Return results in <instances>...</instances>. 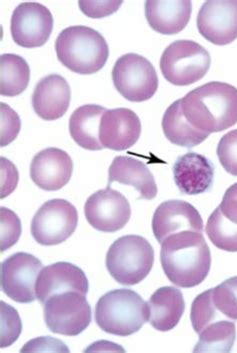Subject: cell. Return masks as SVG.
<instances>
[{
    "instance_id": "2",
    "label": "cell",
    "mask_w": 237,
    "mask_h": 353,
    "mask_svg": "<svg viewBox=\"0 0 237 353\" xmlns=\"http://www.w3.org/2000/svg\"><path fill=\"white\" fill-rule=\"evenodd\" d=\"M186 121L207 133L220 132L237 123V88L212 81L190 91L181 99Z\"/></svg>"
},
{
    "instance_id": "3",
    "label": "cell",
    "mask_w": 237,
    "mask_h": 353,
    "mask_svg": "<svg viewBox=\"0 0 237 353\" xmlns=\"http://www.w3.org/2000/svg\"><path fill=\"white\" fill-rule=\"evenodd\" d=\"M57 59L72 72L90 75L103 70L110 48L99 31L84 26H70L55 41Z\"/></svg>"
},
{
    "instance_id": "10",
    "label": "cell",
    "mask_w": 237,
    "mask_h": 353,
    "mask_svg": "<svg viewBox=\"0 0 237 353\" xmlns=\"http://www.w3.org/2000/svg\"><path fill=\"white\" fill-rule=\"evenodd\" d=\"M42 263L34 255L17 252L1 263V290L19 303H31L37 299V281Z\"/></svg>"
},
{
    "instance_id": "25",
    "label": "cell",
    "mask_w": 237,
    "mask_h": 353,
    "mask_svg": "<svg viewBox=\"0 0 237 353\" xmlns=\"http://www.w3.org/2000/svg\"><path fill=\"white\" fill-rule=\"evenodd\" d=\"M30 68L23 57L12 53L0 57V94L15 97L28 88Z\"/></svg>"
},
{
    "instance_id": "4",
    "label": "cell",
    "mask_w": 237,
    "mask_h": 353,
    "mask_svg": "<svg viewBox=\"0 0 237 353\" xmlns=\"http://www.w3.org/2000/svg\"><path fill=\"white\" fill-rule=\"evenodd\" d=\"M150 321V307L138 293L114 290L105 293L95 306V321L104 332L125 337L139 332Z\"/></svg>"
},
{
    "instance_id": "32",
    "label": "cell",
    "mask_w": 237,
    "mask_h": 353,
    "mask_svg": "<svg viewBox=\"0 0 237 353\" xmlns=\"http://www.w3.org/2000/svg\"><path fill=\"white\" fill-rule=\"evenodd\" d=\"M216 153L225 172L237 176V130L221 137Z\"/></svg>"
},
{
    "instance_id": "8",
    "label": "cell",
    "mask_w": 237,
    "mask_h": 353,
    "mask_svg": "<svg viewBox=\"0 0 237 353\" xmlns=\"http://www.w3.org/2000/svg\"><path fill=\"white\" fill-rule=\"evenodd\" d=\"M112 81L124 99L132 102L148 101L158 90L154 66L136 53H127L117 59L112 70Z\"/></svg>"
},
{
    "instance_id": "22",
    "label": "cell",
    "mask_w": 237,
    "mask_h": 353,
    "mask_svg": "<svg viewBox=\"0 0 237 353\" xmlns=\"http://www.w3.org/2000/svg\"><path fill=\"white\" fill-rule=\"evenodd\" d=\"M150 321L158 332H169L181 321L185 310L183 292L174 286L158 288L148 301Z\"/></svg>"
},
{
    "instance_id": "20",
    "label": "cell",
    "mask_w": 237,
    "mask_h": 353,
    "mask_svg": "<svg viewBox=\"0 0 237 353\" xmlns=\"http://www.w3.org/2000/svg\"><path fill=\"white\" fill-rule=\"evenodd\" d=\"M114 181L134 188L139 192L138 199L152 201L158 192L154 174L143 161L132 157H115L108 170L107 185Z\"/></svg>"
},
{
    "instance_id": "31",
    "label": "cell",
    "mask_w": 237,
    "mask_h": 353,
    "mask_svg": "<svg viewBox=\"0 0 237 353\" xmlns=\"http://www.w3.org/2000/svg\"><path fill=\"white\" fill-rule=\"evenodd\" d=\"M0 221H1V239L0 248L1 252L10 250L19 241L21 235V221L17 213L6 208H0Z\"/></svg>"
},
{
    "instance_id": "18",
    "label": "cell",
    "mask_w": 237,
    "mask_h": 353,
    "mask_svg": "<svg viewBox=\"0 0 237 353\" xmlns=\"http://www.w3.org/2000/svg\"><path fill=\"white\" fill-rule=\"evenodd\" d=\"M214 164L196 152L181 155L174 165V182L179 192L185 195L209 192L214 185Z\"/></svg>"
},
{
    "instance_id": "6",
    "label": "cell",
    "mask_w": 237,
    "mask_h": 353,
    "mask_svg": "<svg viewBox=\"0 0 237 353\" xmlns=\"http://www.w3.org/2000/svg\"><path fill=\"white\" fill-rule=\"evenodd\" d=\"M212 64L209 52L192 41H176L166 48L161 59V70L168 82L187 86L207 75Z\"/></svg>"
},
{
    "instance_id": "9",
    "label": "cell",
    "mask_w": 237,
    "mask_h": 353,
    "mask_svg": "<svg viewBox=\"0 0 237 353\" xmlns=\"http://www.w3.org/2000/svg\"><path fill=\"white\" fill-rule=\"evenodd\" d=\"M79 223V213L65 199H52L42 204L31 221V234L41 245H57L68 241Z\"/></svg>"
},
{
    "instance_id": "36",
    "label": "cell",
    "mask_w": 237,
    "mask_h": 353,
    "mask_svg": "<svg viewBox=\"0 0 237 353\" xmlns=\"http://www.w3.org/2000/svg\"><path fill=\"white\" fill-rule=\"evenodd\" d=\"M218 208L228 221L237 225V183L227 188Z\"/></svg>"
},
{
    "instance_id": "21",
    "label": "cell",
    "mask_w": 237,
    "mask_h": 353,
    "mask_svg": "<svg viewBox=\"0 0 237 353\" xmlns=\"http://www.w3.org/2000/svg\"><path fill=\"white\" fill-rule=\"evenodd\" d=\"M145 17L150 28L165 35H174L186 28L192 12V1L145 2Z\"/></svg>"
},
{
    "instance_id": "16",
    "label": "cell",
    "mask_w": 237,
    "mask_h": 353,
    "mask_svg": "<svg viewBox=\"0 0 237 353\" xmlns=\"http://www.w3.org/2000/svg\"><path fill=\"white\" fill-rule=\"evenodd\" d=\"M141 134V121L130 108L106 110L101 126L99 139L104 148L123 152L134 146Z\"/></svg>"
},
{
    "instance_id": "5",
    "label": "cell",
    "mask_w": 237,
    "mask_h": 353,
    "mask_svg": "<svg viewBox=\"0 0 237 353\" xmlns=\"http://www.w3.org/2000/svg\"><path fill=\"white\" fill-rule=\"evenodd\" d=\"M106 268L112 279L130 286L145 281L154 263V250L139 235H125L114 241L106 254Z\"/></svg>"
},
{
    "instance_id": "15",
    "label": "cell",
    "mask_w": 237,
    "mask_h": 353,
    "mask_svg": "<svg viewBox=\"0 0 237 353\" xmlns=\"http://www.w3.org/2000/svg\"><path fill=\"white\" fill-rule=\"evenodd\" d=\"M73 161L68 152L59 148L41 150L30 164L31 181L45 192H56L72 179Z\"/></svg>"
},
{
    "instance_id": "1",
    "label": "cell",
    "mask_w": 237,
    "mask_h": 353,
    "mask_svg": "<svg viewBox=\"0 0 237 353\" xmlns=\"http://www.w3.org/2000/svg\"><path fill=\"white\" fill-rule=\"evenodd\" d=\"M161 261L174 285L192 288L203 283L212 268V253L203 232L185 230L161 243Z\"/></svg>"
},
{
    "instance_id": "24",
    "label": "cell",
    "mask_w": 237,
    "mask_h": 353,
    "mask_svg": "<svg viewBox=\"0 0 237 353\" xmlns=\"http://www.w3.org/2000/svg\"><path fill=\"white\" fill-rule=\"evenodd\" d=\"M163 130L166 139L172 143L186 148L199 145L210 135L197 130L186 121L181 108V99L174 101L166 110L163 119Z\"/></svg>"
},
{
    "instance_id": "7",
    "label": "cell",
    "mask_w": 237,
    "mask_h": 353,
    "mask_svg": "<svg viewBox=\"0 0 237 353\" xmlns=\"http://www.w3.org/2000/svg\"><path fill=\"white\" fill-rule=\"evenodd\" d=\"M43 312L48 330L65 336H77L92 323V307L81 292L53 295L44 303Z\"/></svg>"
},
{
    "instance_id": "14",
    "label": "cell",
    "mask_w": 237,
    "mask_h": 353,
    "mask_svg": "<svg viewBox=\"0 0 237 353\" xmlns=\"http://www.w3.org/2000/svg\"><path fill=\"white\" fill-rule=\"evenodd\" d=\"M185 230L203 232V219L194 205L183 201H167L156 208L152 219V232L159 243L170 235Z\"/></svg>"
},
{
    "instance_id": "35",
    "label": "cell",
    "mask_w": 237,
    "mask_h": 353,
    "mask_svg": "<svg viewBox=\"0 0 237 353\" xmlns=\"http://www.w3.org/2000/svg\"><path fill=\"white\" fill-rule=\"evenodd\" d=\"M19 172L8 159L1 157V199L8 196L17 188Z\"/></svg>"
},
{
    "instance_id": "26",
    "label": "cell",
    "mask_w": 237,
    "mask_h": 353,
    "mask_svg": "<svg viewBox=\"0 0 237 353\" xmlns=\"http://www.w3.org/2000/svg\"><path fill=\"white\" fill-rule=\"evenodd\" d=\"M236 339V323L227 319H219L208 324L199 333V341L194 352H230Z\"/></svg>"
},
{
    "instance_id": "23",
    "label": "cell",
    "mask_w": 237,
    "mask_h": 353,
    "mask_svg": "<svg viewBox=\"0 0 237 353\" xmlns=\"http://www.w3.org/2000/svg\"><path fill=\"white\" fill-rule=\"evenodd\" d=\"M106 110L97 104H86L74 110L70 119V132L77 145L92 152L103 150L99 126Z\"/></svg>"
},
{
    "instance_id": "28",
    "label": "cell",
    "mask_w": 237,
    "mask_h": 353,
    "mask_svg": "<svg viewBox=\"0 0 237 353\" xmlns=\"http://www.w3.org/2000/svg\"><path fill=\"white\" fill-rule=\"evenodd\" d=\"M221 315L212 301V290L200 293L192 303L190 312V321L194 332L199 334L208 324L219 321Z\"/></svg>"
},
{
    "instance_id": "11",
    "label": "cell",
    "mask_w": 237,
    "mask_h": 353,
    "mask_svg": "<svg viewBox=\"0 0 237 353\" xmlns=\"http://www.w3.org/2000/svg\"><path fill=\"white\" fill-rule=\"evenodd\" d=\"M53 24L52 12L43 4L23 2L13 11L10 22L11 37L21 48H41L50 39Z\"/></svg>"
},
{
    "instance_id": "19",
    "label": "cell",
    "mask_w": 237,
    "mask_h": 353,
    "mask_svg": "<svg viewBox=\"0 0 237 353\" xmlns=\"http://www.w3.org/2000/svg\"><path fill=\"white\" fill-rule=\"evenodd\" d=\"M72 91L66 79L59 74L43 77L35 86L32 106L35 113L46 121L61 119L68 110Z\"/></svg>"
},
{
    "instance_id": "12",
    "label": "cell",
    "mask_w": 237,
    "mask_h": 353,
    "mask_svg": "<svg viewBox=\"0 0 237 353\" xmlns=\"http://www.w3.org/2000/svg\"><path fill=\"white\" fill-rule=\"evenodd\" d=\"M84 214L94 230L114 233L123 230L130 221L132 208L124 195L107 185L88 197Z\"/></svg>"
},
{
    "instance_id": "29",
    "label": "cell",
    "mask_w": 237,
    "mask_h": 353,
    "mask_svg": "<svg viewBox=\"0 0 237 353\" xmlns=\"http://www.w3.org/2000/svg\"><path fill=\"white\" fill-rule=\"evenodd\" d=\"M212 294L216 310L227 319L237 321V276L212 288Z\"/></svg>"
},
{
    "instance_id": "13",
    "label": "cell",
    "mask_w": 237,
    "mask_h": 353,
    "mask_svg": "<svg viewBox=\"0 0 237 353\" xmlns=\"http://www.w3.org/2000/svg\"><path fill=\"white\" fill-rule=\"evenodd\" d=\"M199 33L216 46H227L237 39V1L205 2L196 19Z\"/></svg>"
},
{
    "instance_id": "17",
    "label": "cell",
    "mask_w": 237,
    "mask_h": 353,
    "mask_svg": "<svg viewBox=\"0 0 237 353\" xmlns=\"http://www.w3.org/2000/svg\"><path fill=\"white\" fill-rule=\"evenodd\" d=\"M88 290L90 283L83 270L64 261L42 268L37 281V297L42 305L59 293L77 292L87 295Z\"/></svg>"
},
{
    "instance_id": "34",
    "label": "cell",
    "mask_w": 237,
    "mask_h": 353,
    "mask_svg": "<svg viewBox=\"0 0 237 353\" xmlns=\"http://www.w3.org/2000/svg\"><path fill=\"white\" fill-rule=\"evenodd\" d=\"M123 1H81L79 2L81 12L90 19H103L114 14L121 8Z\"/></svg>"
},
{
    "instance_id": "27",
    "label": "cell",
    "mask_w": 237,
    "mask_h": 353,
    "mask_svg": "<svg viewBox=\"0 0 237 353\" xmlns=\"http://www.w3.org/2000/svg\"><path fill=\"white\" fill-rule=\"evenodd\" d=\"M205 232L210 241L219 250L237 252V225L228 221L219 208L208 219Z\"/></svg>"
},
{
    "instance_id": "33",
    "label": "cell",
    "mask_w": 237,
    "mask_h": 353,
    "mask_svg": "<svg viewBox=\"0 0 237 353\" xmlns=\"http://www.w3.org/2000/svg\"><path fill=\"white\" fill-rule=\"evenodd\" d=\"M0 110H1L0 144L1 148H4L17 139L21 132V121L19 114L4 102L0 103Z\"/></svg>"
},
{
    "instance_id": "30",
    "label": "cell",
    "mask_w": 237,
    "mask_h": 353,
    "mask_svg": "<svg viewBox=\"0 0 237 353\" xmlns=\"http://www.w3.org/2000/svg\"><path fill=\"white\" fill-rule=\"evenodd\" d=\"M21 332L22 323L19 312L10 304L1 301V348L14 343Z\"/></svg>"
}]
</instances>
